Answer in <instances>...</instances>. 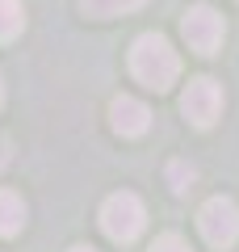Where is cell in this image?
Here are the masks:
<instances>
[{
	"label": "cell",
	"mask_w": 239,
	"mask_h": 252,
	"mask_svg": "<svg viewBox=\"0 0 239 252\" xmlns=\"http://www.w3.org/2000/svg\"><path fill=\"white\" fill-rule=\"evenodd\" d=\"M130 72L139 84H147L151 93H168L180 76V55L168 46V38L159 34H139L130 46Z\"/></svg>",
	"instance_id": "6da1fadb"
},
{
	"label": "cell",
	"mask_w": 239,
	"mask_h": 252,
	"mask_svg": "<svg viewBox=\"0 0 239 252\" xmlns=\"http://www.w3.org/2000/svg\"><path fill=\"white\" fill-rule=\"evenodd\" d=\"M26 26V13H21V0H0V42H13Z\"/></svg>",
	"instance_id": "9c48e42d"
},
{
	"label": "cell",
	"mask_w": 239,
	"mask_h": 252,
	"mask_svg": "<svg viewBox=\"0 0 239 252\" xmlns=\"http://www.w3.org/2000/svg\"><path fill=\"white\" fill-rule=\"evenodd\" d=\"M197 227L210 248H231L239 240V206L231 198H210L197 210Z\"/></svg>",
	"instance_id": "3957f363"
},
{
	"label": "cell",
	"mask_w": 239,
	"mask_h": 252,
	"mask_svg": "<svg viewBox=\"0 0 239 252\" xmlns=\"http://www.w3.org/2000/svg\"><path fill=\"white\" fill-rule=\"evenodd\" d=\"M180 114H185L189 122L197 126V130L214 126V122H218V114H222V89L210 80V76H197V80H189L185 97H180Z\"/></svg>",
	"instance_id": "5b68a950"
},
{
	"label": "cell",
	"mask_w": 239,
	"mask_h": 252,
	"mask_svg": "<svg viewBox=\"0 0 239 252\" xmlns=\"http://www.w3.org/2000/svg\"><path fill=\"white\" fill-rule=\"evenodd\" d=\"M147 0H84L80 9H84V17H97V21H105V17H122V13H134V9H143Z\"/></svg>",
	"instance_id": "ba28073f"
},
{
	"label": "cell",
	"mask_w": 239,
	"mask_h": 252,
	"mask_svg": "<svg viewBox=\"0 0 239 252\" xmlns=\"http://www.w3.org/2000/svg\"><path fill=\"white\" fill-rule=\"evenodd\" d=\"M26 227V202L13 193V189H0V235L9 240Z\"/></svg>",
	"instance_id": "52a82bcc"
},
{
	"label": "cell",
	"mask_w": 239,
	"mask_h": 252,
	"mask_svg": "<svg viewBox=\"0 0 239 252\" xmlns=\"http://www.w3.org/2000/svg\"><path fill=\"white\" fill-rule=\"evenodd\" d=\"M109 122H114L118 135L139 139L143 130L151 126V109L143 105V101H134V97H114V105H109Z\"/></svg>",
	"instance_id": "8992f818"
},
{
	"label": "cell",
	"mask_w": 239,
	"mask_h": 252,
	"mask_svg": "<svg viewBox=\"0 0 239 252\" xmlns=\"http://www.w3.org/2000/svg\"><path fill=\"white\" fill-rule=\"evenodd\" d=\"M71 252H97V248H71Z\"/></svg>",
	"instance_id": "7c38bea8"
},
{
	"label": "cell",
	"mask_w": 239,
	"mask_h": 252,
	"mask_svg": "<svg viewBox=\"0 0 239 252\" xmlns=\"http://www.w3.org/2000/svg\"><path fill=\"white\" fill-rule=\"evenodd\" d=\"M0 105H4V84H0Z\"/></svg>",
	"instance_id": "4fadbf2b"
},
{
	"label": "cell",
	"mask_w": 239,
	"mask_h": 252,
	"mask_svg": "<svg viewBox=\"0 0 239 252\" xmlns=\"http://www.w3.org/2000/svg\"><path fill=\"white\" fill-rule=\"evenodd\" d=\"M168 181H172V193H185V189H189V181H193V168H189L185 160L168 164Z\"/></svg>",
	"instance_id": "30bf717a"
},
{
	"label": "cell",
	"mask_w": 239,
	"mask_h": 252,
	"mask_svg": "<svg viewBox=\"0 0 239 252\" xmlns=\"http://www.w3.org/2000/svg\"><path fill=\"white\" fill-rule=\"evenodd\" d=\"M180 34H185V42H189V51H197V55H214L222 46V17L210 9V4H193V9L180 17Z\"/></svg>",
	"instance_id": "277c9868"
},
{
	"label": "cell",
	"mask_w": 239,
	"mask_h": 252,
	"mask_svg": "<svg viewBox=\"0 0 239 252\" xmlns=\"http://www.w3.org/2000/svg\"><path fill=\"white\" fill-rule=\"evenodd\" d=\"M101 227H105L109 240L130 244V240H139L143 227H147V210H143V202L134 198V193H109L105 206H101Z\"/></svg>",
	"instance_id": "7a4b0ae2"
},
{
	"label": "cell",
	"mask_w": 239,
	"mask_h": 252,
	"mask_svg": "<svg viewBox=\"0 0 239 252\" xmlns=\"http://www.w3.org/2000/svg\"><path fill=\"white\" fill-rule=\"evenodd\" d=\"M151 252H193V248H189L177 231H168V235H159V240L151 244Z\"/></svg>",
	"instance_id": "8fae6325"
}]
</instances>
